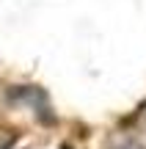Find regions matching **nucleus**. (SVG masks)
Instances as JSON below:
<instances>
[{
	"label": "nucleus",
	"instance_id": "nucleus-1",
	"mask_svg": "<svg viewBox=\"0 0 146 149\" xmlns=\"http://www.w3.org/2000/svg\"><path fill=\"white\" fill-rule=\"evenodd\" d=\"M116 149H143V146H138V144H132V141H130V144H121V146H116Z\"/></svg>",
	"mask_w": 146,
	"mask_h": 149
}]
</instances>
